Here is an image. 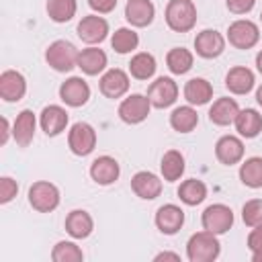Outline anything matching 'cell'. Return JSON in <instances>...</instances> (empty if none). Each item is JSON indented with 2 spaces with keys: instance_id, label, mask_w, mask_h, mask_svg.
Masks as SVG:
<instances>
[{
  "instance_id": "obj_10",
  "label": "cell",
  "mask_w": 262,
  "mask_h": 262,
  "mask_svg": "<svg viewBox=\"0 0 262 262\" xmlns=\"http://www.w3.org/2000/svg\"><path fill=\"white\" fill-rule=\"evenodd\" d=\"M59 98L68 106H74V108L84 106L88 102V98H90V86H88V82L84 78L72 76L66 82H61V86H59Z\"/></svg>"
},
{
  "instance_id": "obj_24",
  "label": "cell",
  "mask_w": 262,
  "mask_h": 262,
  "mask_svg": "<svg viewBox=\"0 0 262 262\" xmlns=\"http://www.w3.org/2000/svg\"><path fill=\"white\" fill-rule=\"evenodd\" d=\"M239 113V104L229 98V96H223V98H217L211 108H209V121L213 125H219V127H225V125H231L235 121Z\"/></svg>"
},
{
  "instance_id": "obj_4",
  "label": "cell",
  "mask_w": 262,
  "mask_h": 262,
  "mask_svg": "<svg viewBox=\"0 0 262 262\" xmlns=\"http://www.w3.org/2000/svg\"><path fill=\"white\" fill-rule=\"evenodd\" d=\"M59 201H61L59 188L53 182L39 180V182H33L29 188V205L39 213L55 211L59 207Z\"/></svg>"
},
{
  "instance_id": "obj_36",
  "label": "cell",
  "mask_w": 262,
  "mask_h": 262,
  "mask_svg": "<svg viewBox=\"0 0 262 262\" xmlns=\"http://www.w3.org/2000/svg\"><path fill=\"white\" fill-rule=\"evenodd\" d=\"M51 260L53 262H80V260H84V252H82V248L78 244L61 239V242H57L53 246Z\"/></svg>"
},
{
  "instance_id": "obj_40",
  "label": "cell",
  "mask_w": 262,
  "mask_h": 262,
  "mask_svg": "<svg viewBox=\"0 0 262 262\" xmlns=\"http://www.w3.org/2000/svg\"><path fill=\"white\" fill-rule=\"evenodd\" d=\"M88 6L98 14H108L115 10L117 0H88Z\"/></svg>"
},
{
  "instance_id": "obj_45",
  "label": "cell",
  "mask_w": 262,
  "mask_h": 262,
  "mask_svg": "<svg viewBox=\"0 0 262 262\" xmlns=\"http://www.w3.org/2000/svg\"><path fill=\"white\" fill-rule=\"evenodd\" d=\"M252 260H254V262H262V250L252 252Z\"/></svg>"
},
{
  "instance_id": "obj_5",
  "label": "cell",
  "mask_w": 262,
  "mask_h": 262,
  "mask_svg": "<svg viewBox=\"0 0 262 262\" xmlns=\"http://www.w3.org/2000/svg\"><path fill=\"white\" fill-rule=\"evenodd\" d=\"M201 223H203V229H207L215 235L227 233L233 225V211L223 203L209 205L201 215Z\"/></svg>"
},
{
  "instance_id": "obj_15",
  "label": "cell",
  "mask_w": 262,
  "mask_h": 262,
  "mask_svg": "<svg viewBox=\"0 0 262 262\" xmlns=\"http://www.w3.org/2000/svg\"><path fill=\"white\" fill-rule=\"evenodd\" d=\"M27 94V80L16 70H6L0 74V96L6 102H18Z\"/></svg>"
},
{
  "instance_id": "obj_38",
  "label": "cell",
  "mask_w": 262,
  "mask_h": 262,
  "mask_svg": "<svg viewBox=\"0 0 262 262\" xmlns=\"http://www.w3.org/2000/svg\"><path fill=\"white\" fill-rule=\"evenodd\" d=\"M16 192H18L16 180H12L10 176H2V178H0V203H2V205L10 203V201L16 196Z\"/></svg>"
},
{
  "instance_id": "obj_21",
  "label": "cell",
  "mask_w": 262,
  "mask_h": 262,
  "mask_svg": "<svg viewBox=\"0 0 262 262\" xmlns=\"http://www.w3.org/2000/svg\"><path fill=\"white\" fill-rule=\"evenodd\" d=\"M156 16V6L151 0H127L125 18L133 27H147Z\"/></svg>"
},
{
  "instance_id": "obj_35",
  "label": "cell",
  "mask_w": 262,
  "mask_h": 262,
  "mask_svg": "<svg viewBox=\"0 0 262 262\" xmlns=\"http://www.w3.org/2000/svg\"><path fill=\"white\" fill-rule=\"evenodd\" d=\"M45 8L53 23H68L76 16L78 2L76 0H47Z\"/></svg>"
},
{
  "instance_id": "obj_13",
  "label": "cell",
  "mask_w": 262,
  "mask_h": 262,
  "mask_svg": "<svg viewBox=\"0 0 262 262\" xmlns=\"http://www.w3.org/2000/svg\"><path fill=\"white\" fill-rule=\"evenodd\" d=\"M68 121H70L68 111L63 106H59V104H49L39 115V125H41L43 133L49 135V137H55L61 131H66Z\"/></svg>"
},
{
  "instance_id": "obj_8",
  "label": "cell",
  "mask_w": 262,
  "mask_h": 262,
  "mask_svg": "<svg viewBox=\"0 0 262 262\" xmlns=\"http://www.w3.org/2000/svg\"><path fill=\"white\" fill-rule=\"evenodd\" d=\"M151 111V102L143 94H129L119 104V119L127 125H139L147 119Z\"/></svg>"
},
{
  "instance_id": "obj_30",
  "label": "cell",
  "mask_w": 262,
  "mask_h": 262,
  "mask_svg": "<svg viewBox=\"0 0 262 262\" xmlns=\"http://www.w3.org/2000/svg\"><path fill=\"white\" fill-rule=\"evenodd\" d=\"M178 196L184 205L188 207H194V205H201L205 199H207V186L203 180L199 178H188L184 180L180 186H178Z\"/></svg>"
},
{
  "instance_id": "obj_9",
  "label": "cell",
  "mask_w": 262,
  "mask_h": 262,
  "mask_svg": "<svg viewBox=\"0 0 262 262\" xmlns=\"http://www.w3.org/2000/svg\"><path fill=\"white\" fill-rule=\"evenodd\" d=\"M147 98H149L151 106H156V108H168L178 98V84L172 78H168V76H160V78H156V82L149 84Z\"/></svg>"
},
{
  "instance_id": "obj_20",
  "label": "cell",
  "mask_w": 262,
  "mask_h": 262,
  "mask_svg": "<svg viewBox=\"0 0 262 262\" xmlns=\"http://www.w3.org/2000/svg\"><path fill=\"white\" fill-rule=\"evenodd\" d=\"M215 156L221 164L233 166L244 158V141L235 135H223L215 143Z\"/></svg>"
},
{
  "instance_id": "obj_16",
  "label": "cell",
  "mask_w": 262,
  "mask_h": 262,
  "mask_svg": "<svg viewBox=\"0 0 262 262\" xmlns=\"http://www.w3.org/2000/svg\"><path fill=\"white\" fill-rule=\"evenodd\" d=\"M119 174H121L119 162L115 158H111V156H98L90 164V178L100 186H108V184L117 182Z\"/></svg>"
},
{
  "instance_id": "obj_43",
  "label": "cell",
  "mask_w": 262,
  "mask_h": 262,
  "mask_svg": "<svg viewBox=\"0 0 262 262\" xmlns=\"http://www.w3.org/2000/svg\"><path fill=\"white\" fill-rule=\"evenodd\" d=\"M154 260L156 262H160V260H174V262H178L180 260V254H176V252H160V254L154 256Z\"/></svg>"
},
{
  "instance_id": "obj_37",
  "label": "cell",
  "mask_w": 262,
  "mask_h": 262,
  "mask_svg": "<svg viewBox=\"0 0 262 262\" xmlns=\"http://www.w3.org/2000/svg\"><path fill=\"white\" fill-rule=\"evenodd\" d=\"M242 219L248 227L262 225V199H252L242 207Z\"/></svg>"
},
{
  "instance_id": "obj_31",
  "label": "cell",
  "mask_w": 262,
  "mask_h": 262,
  "mask_svg": "<svg viewBox=\"0 0 262 262\" xmlns=\"http://www.w3.org/2000/svg\"><path fill=\"white\" fill-rule=\"evenodd\" d=\"M156 57L147 51H141V53H135L129 61V72L135 80H149L154 74H156Z\"/></svg>"
},
{
  "instance_id": "obj_18",
  "label": "cell",
  "mask_w": 262,
  "mask_h": 262,
  "mask_svg": "<svg viewBox=\"0 0 262 262\" xmlns=\"http://www.w3.org/2000/svg\"><path fill=\"white\" fill-rule=\"evenodd\" d=\"M131 188H133V192H135L139 199H143V201H154V199H158L160 192H162V180H160V176H156L154 172L141 170V172H137V174L131 178Z\"/></svg>"
},
{
  "instance_id": "obj_7",
  "label": "cell",
  "mask_w": 262,
  "mask_h": 262,
  "mask_svg": "<svg viewBox=\"0 0 262 262\" xmlns=\"http://www.w3.org/2000/svg\"><path fill=\"white\" fill-rule=\"evenodd\" d=\"M258 39H260V29L256 23L248 18L233 20L227 29V41L235 49H252L258 43Z\"/></svg>"
},
{
  "instance_id": "obj_44",
  "label": "cell",
  "mask_w": 262,
  "mask_h": 262,
  "mask_svg": "<svg viewBox=\"0 0 262 262\" xmlns=\"http://www.w3.org/2000/svg\"><path fill=\"white\" fill-rule=\"evenodd\" d=\"M256 68H258V72L262 74V49H260L258 55H256Z\"/></svg>"
},
{
  "instance_id": "obj_1",
  "label": "cell",
  "mask_w": 262,
  "mask_h": 262,
  "mask_svg": "<svg viewBox=\"0 0 262 262\" xmlns=\"http://www.w3.org/2000/svg\"><path fill=\"white\" fill-rule=\"evenodd\" d=\"M221 254V244L215 233L203 229L188 237L186 242V258L190 262H213Z\"/></svg>"
},
{
  "instance_id": "obj_46",
  "label": "cell",
  "mask_w": 262,
  "mask_h": 262,
  "mask_svg": "<svg viewBox=\"0 0 262 262\" xmlns=\"http://www.w3.org/2000/svg\"><path fill=\"white\" fill-rule=\"evenodd\" d=\"M256 102L262 106V86H258V90H256Z\"/></svg>"
},
{
  "instance_id": "obj_39",
  "label": "cell",
  "mask_w": 262,
  "mask_h": 262,
  "mask_svg": "<svg viewBox=\"0 0 262 262\" xmlns=\"http://www.w3.org/2000/svg\"><path fill=\"white\" fill-rule=\"evenodd\" d=\"M256 0H225V6L233 14H248L254 8Z\"/></svg>"
},
{
  "instance_id": "obj_34",
  "label": "cell",
  "mask_w": 262,
  "mask_h": 262,
  "mask_svg": "<svg viewBox=\"0 0 262 262\" xmlns=\"http://www.w3.org/2000/svg\"><path fill=\"white\" fill-rule=\"evenodd\" d=\"M137 45H139V35H137L133 29H129V27L117 29V31L113 33V37H111V47H113L117 53H121V55L135 51Z\"/></svg>"
},
{
  "instance_id": "obj_12",
  "label": "cell",
  "mask_w": 262,
  "mask_h": 262,
  "mask_svg": "<svg viewBox=\"0 0 262 262\" xmlns=\"http://www.w3.org/2000/svg\"><path fill=\"white\" fill-rule=\"evenodd\" d=\"M194 51L205 59H215L225 51V37L215 29H205L194 37Z\"/></svg>"
},
{
  "instance_id": "obj_19",
  "label": "cell",
  "mask_w": 262,
  "mask_h": 262,
  "mask_svg": "<svg viewBox=\"0 0 262 262\" xmlns=\"http://www.w3.org/2000/svg\"><path fill=\"white\" fill-rule=\"evenodd\" d=\"M35 129H37V117L31 108H25L16 115L14 123H12V137L16 141L18 147H27L33 137H35Z\"/></svg>"
},
{
  "instance_id": "obj_11",
  "label": "cell",
  "mask_w": 262,
  "mask_h": 262,
  "mask_svg": "<svg viewBox=\"0 0 262 262\" xmlns=\"http://www.w3.org/2000/svg\"><path fill=\"white\" fill-rule=\"evenodd\" d=\"M78 37L88 43V45H96V43H102L108 35V23L106 18L98 16V14H88V16H82V20L78 23Z\"/></svg>"
},
{
  "instance_id": "obj_33",
  "label": "cell",
  "mask_w": 262,
  "mask_h": 262,
  "mask_svg": "<svg viewBox=\"0 0 262 262\" xmlns=\"http://www.w3.org/2000/svg\"><path fill=\"white\" fill-rule=\"evenodd\" d=\"M192 61H194V55L184 47H172L168 51V55H166V66L176 76L186 74L192 68Z\"/></svg>"
},
{
  "instance_id": "obj_32",
  "label": "cell",
  "mask_w": 262,
  "mask_h": 262,
  "mask_svg": "<svg viewBox=\"0 0 262 262\" xmlns=\"http://www.w3.org/2000/svg\"><path fill=\"white\" fill-rule=\"evenodd\" d=\"M239 180L248 188H262V158H248L239 166Z\"/></svg>"
},
{
  "instance_id": "obj_17",
  "label": "cell",
  "mask_w": 262,
  "mask_h": 262,
  "mask_svg": "<svg viewBox=\"0 0 262 262\" xmlns=\"http://www.w3.org/2000/svg\"><path fill=\"white\" fill-rule=\"evenodd\" d=\"M129 90V76L119 68H111L100 76V92L106 98H121Z\"/></svg>"
},
{
  "instance_id": "obj_28",
  "label": "cell",
  "mask_w": 262,
  "mask_h": 262,
  "mask_svg": "<svg viewBox=\"0 0 262 262\" xmlns=\"http://www.w3.org/2000/svg\"><path fill=\"white\" fill-rule=\"evenodd\" d=\"M184 156L178 151V149H168L164 156H162V162H160V172H162V178L166 182H176L182 178L184 174Z\"/></svg>"
},
{
  "instance_id": "obj_25",
  "label": "cell",
  "mask_w": 262,
  "mask_h": 262,
  "mask_svg": "<svg viewBox=\"0 0 262 262\" xmlns=\"http://www.w3.org/2000/svg\"><path fill=\"white\" fill-rule=\"evenodd\" d=\"M106 63H108V57L98 47H86L78 55V68L86 76H98V74H102L106 70Z\"/></svg>"
},
{
  "instance_id": "obj_41",
  "label": "cell",
  "mask_w": 262,
  "mask_h": 262,
  "mask_svg": "<svg viewBox=\"0 0 262 262\" xmlns=\"http://www.w3.org/2000/svg\"><path fill=\"white\" fill-rule=\"evenodd\" d=\"M248 248H250V252L262 250V225L252 227V231L248 233Z\"/></svg>"
},
{
  "instance_id": "obj_27",
  "label": "cell",
  "mask_w": 262,
  "mask_h": 262,
  "mask_svg": "<svg viewBox=\"0 0 262 262\" xmlns=\"http://www.w3.org/2000/svg\"><path fill=\"white\" fill-rule=\"evenodd\" d=\"M233 125L242 137L252 139L262 131V115L256 108H239Z\"/></svg>"
},
{
  "instance_id": "obj_29",
  "label": "cell",
  "mask_w": 262,
  "mask_h": 262,
  "mask_svg": "<svg viewBox=\"0 0 262 262\" xmlns=\"http://www.w3.org/2000/svg\"><path fill=\"white\" fill-rule=\"evenodd\" d=\"M196 125H199V115L192 108V104L176 106L170 115V127L178 133H190Z\"/></svg>"
},
{
  "instance_id": "obj_22",
  "label": "cell",
  "mask_w": 262,
  "mask_h": 262,
  "mask_svg": "<svg viewBox=\"0 0 262 262\" xmlns=\"http://www.w3.org/2000/svg\"><path fill=\"white\" fill-rule=\"evenodd\" d=\"M94 229V219L84 209H74L66 217V231L74 239H86Z\"/></svg>"
},
{
  "instance_id": "obj_42",
  "label": "cell",
  "mask_w": 262,
  "mask_h": 262,
  "mask_svg": "<svg viewBox=\"0 0 262 262\" xmlns=\"http://www.w3.org/2000/svg\"><path fill=\"white\" fill-rule=\"evenodd\" d=\"M12 135V129H10V123H8V119L6 117H2V137H0V143L2 145H6L8 143V137Z\"/></svg>"
},
{
  "instance_id": "obj_47",
  "label": "cell",
  "mask_w": 262,
  "mask_h": 262,
  "mask_svg": "<svg viewBox=\"0 0 262 262\" xmlns=\"http://www.w3.org/2000/svg\"><path fill=\"white\" fill-rule=\"evenodd\" d=\"M260 18H262V12H260Z\"/></svg>"
},
{
  "instance_id": "obj_23",
  "label": "cell",
  "mask_w": 262,
  "mask_h": 262,
  "mask_svg": "<svg viewBox=\"0 0 262 262\" xmlns=\"http://www.w3.org/2000/svg\"><path fill=\"white\" fill-rule=\"evenodd\" d=\"M256 84V78H254V72L246 66H235L227 72L225 76V88L233 94H248Z\"/></svg>"
},
{
  "instance_id": "obj_6",
  "label": "cell",
  "mask_w": 262,
  "mask_h": 262,
  "mask_svg": "<svg viewBox=\"0 0 262 262\" xmlns=\"http://www.w3.org/2000/svg\"><path fill=\"white\" fill-rule=\"evenodd\" d=\"M68 145L72 149V154L76 156H88L94 151L96 147V131L90 123H84V121H78L70 127V133H68Z\"/></svg>"
},
{
  "instance_id": "obj_26",
  "label": "cell",
  "mask_w": 262,
  "mask_h": 262,
  "mask_svg": "<svg viewBox=\"0 0 262 262\" xmlns=\"http://www.w3.org/2000/svg\"><path fill=\"white\" fill-rule=\"evenodd\" d=\"M184 98L192 106H203L213 98V86L205 78H190L184 84Z\"/></svg>"
},
{
  "instance_id": "obj_14",
  "label": "cell",
  "mask_w": 262,
  "mask_h": 262,
  "mask_svg": "<svg viewBox=\"0 0 262 262\" xmlns=\"http://www.w3.org/2000/svg\"><path fill=\"white\" fill-rule=\"evenodd\" d=\"M184 225V211L178 205H162L156 211V227L164 233V235H174L182 229Z\"/></svg>"
},
{
  "instance_id": "obj_3",
  "label": "cell",
  "mask_w": 262,
  "mask_h": 262,
  "mask_svg": "<svg viewBox=\"0 0 262 262\" xmlns=\"http://www.w3.org/2000/svg\"><path fill=\"white\" fill-rule=\"evenodd\" d=\"M78 55H80V51L76 49V45L66 41V39H57V41H53L45 49V61L55 72H70V70H74L78 66Z\"/></svg>"
},
{
  "instance_id": "obj_2",
  "label": "cell",
  "mask_w": 262,
  "mask_h": 262,
  "mask_svg": "<svg viewBox=\"0 0 262 262\" xmlns=\"http://www.w3.org/2000/svg\"><path fill=\"white\" fill-rule=\"evenodd\" d=\"M166 25L176 33H188L196 25V6L192 0H170L166 6Z\"/></svg>"
}]
</instances>
